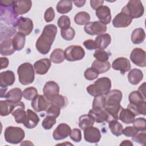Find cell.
<instances>
[{"mask_svg":"<svg viewBox=\"0 0 146 146\" xmlns=\"http://www.w3.org/2000/svg\"><path fill=\"white\" fill-rule=\"evenodd\" d=\"M56 33L57 27L55 25L50 24L44 26L35 43L36 48L40 54L44 55L50 51Z\"/></svg>","mask_w":146,"mask_h":146,"instance_id":"obj_1","label":"cell"},{"mask_svg":"<svg viewBox=\"0 0 146 146\" xmlns=\"http://www.w3.org/2000/svg\"><path fill=\"white\" fill-rule=\"evenodd\" d=\"M123 94L120 90L115 89L110 90L105 96L106 106L104 110L109 115L111 120H117L119 112L121 108L120 103Z\"/></svg>","mask_w":146,"mask_h":146,"instance_id":"obj_2","label":"cell"},{"mask_svg":"<svg viewBox=\"0 0 146 146\" xmlns=\"http://www.w3.org/2000/svg\"><path fill=\"white\" fill-rule=\"evenodd\" d=\"M111 88V81L107 77H102L97 79L94 84L89 85L86 90L92 96L104 95L108 94Z\"/></svg>","mask_w":146,"mask_h":146,"instance_id":"obj_3","label":"cell"},{"mask_svg":"<svg viewBox=\"0 0 146 146\" xmlns=\"http://www.w3.org/2000/svg\"><path fill=\"white\" fill-rule=\"evenodd\" d=\"M19 81L23 85L32 83L35 78V72L33 65L28 62L21 64L17 69Z\"/></svg>","mask_w":146,"mask_h":146,"instance_id":"obj_4","label":"cell"},{"mask_svg":"<svg viewBox=\"0 0 146 146\" xmlns=\"http://www.w3.org/2000/svg\"><path fill=\"white\" fill-rule=\"evenodd\" d=\"M25 133L23 129L18 127H7L4 132V137L6 142L11 144H18L24 139Z\"/></svg>","mask_w":146,"mask_h":146,"instance_id":"obj_5","label":"cell"},{"mask_svg":"<svg viewBox=\"0 0 146 146\" xmlns=\"http://www.w3.org/2000/svg\"><path fill=\"white\" fill-rule=\"evenodd\" d=\"M122 11L127 13L132 19L141 17L144 12V6L139 0H131L122 9Z\"/></svg>","mask_w":146,"mask_h":146,"instance_id":"obj_6","label":"cell"},{"mask_svg":"<svg viewBox=\"0 0 146 146\" xmlns=\"http://www.w3.org/2000/svg\"><path fill=\"white\" fill-rule=\"evenodd\" d=\"M17 15L13 10V6H1V20L8 25L15 27L18 18Z\"/></svg>","mask_w":146,"mask_h":146,"instance_id":"obj_7","label":"cell"},{"mask_svg":"<svg viewBox=\"0 0 146 146\" xmlns=\"http://www.w3.org/2000/svg\"><path fill=\"white\" fill-rule=\"evenodd\" d=\"M64 52L66 60L70 62L80 60L85 55V51L83 48L78 45H71L67 47Z\"/></svg>","mask_w":146,"mask_h":146,"instance_id":"obj_8","label":"cell"},{"mask_svg":"<svg viewBox=\"0 0 146 146\" xmlns=\"http://www.w3.org/2000/svg\"><path fill=\"white\" fill-rule=\"evenodd\" d=\"M85 32L91 35H101L107 31V26L100 21L90 22L85 25Z\"/></svg>","mask_w":146,"mask_h":146,"instance_id":"obj_9","label":"cell"},{"mask_svg":"<svg viewBox=\"0 0 146 146\" xmlns=\"http://www.w3.org/2000/svg\"><path fill=\"white\" fill-rule=\"evenodd\" d=\"M130 59L135 65L144 67L146 66V53L141 48H135L130 54Z\"/></svg>","mask_w":146,"mask_h":146,"instance_id":"obj_10","label":"cell"},{"mask_svg":"<svg viewBox=\"0 0 146 146\" xmlns=\"http://www.w3.org/2000/svg\"><path fill=\"white\" fill-rule=\"evenodd\" d=\"M16 27L18 30V33L25 36L28 35L33 31V23L31 19L21 17L18 18Z\"/></svg>","mask_w":146,"mask_h":146,"instance_id":"obj_11","label":"cell"},{"mask_svg":"<svg viewBox=\"0 0 146 146\" xmlns=\"http://www.w3.org/2000/svg\"><path fill=\"white\" fill-rule=\"evenodd\" d=\"M132 21V18L127 13L121 10L113 18L112 25L116 28L126 27L131 25Z\"/></svg>","mask_w":146,"mask_h":146,"instance_id":"obj_12","label":"cell"},{"mask_svg":"<svg viewBox=\"0 0 146 146\" xmlns=\"http://www.w3.org/2000/svg\"><path fill=\"white\" fill-rule=\"evenodd\" d=\"M84 138L88 143H98L101 139L100 131L96 127L93 126L88 127L84 130Z\"/></svg>","mask_w":146,"mask_h":146,"instance_id":"obj_13","label":"cell"},{"mask_svg":"<svg viewBox=\"0 0 146 146\" xmlns=\"http://www.w3.org/2000/svg\"><path fill=\"white\" fill-rule=\"evenodd\" d=\"M59 87L54 81H48L46 83L43 88V95L49 102L59 92Z\"/></svg>","mask_w":146,"mask_h":146,"instance_id":"obj_14","label":"cell"},{"mask_svg":"<svg viewBox=\"0 0 146 146\" xmlns=\"http://www.w3.org/2000/svg\"><path fill=\"white\" fill-rule=\"evenodd\" d=\"M32 108L36 112L46 111L50 105V102L44 95H37L31 102Z\"/></svg>","mask_w":146,"mask_h":146,"instance_id":"obj_15","label":"cell"},{"mask_svg":"<svg viewBox=\"0 0 146 146\" xmlns=\"http://www.w3.org/2000/svg\"><path fill=\"white\" fill-rule=\"evenodd\" d=\"M25 108V104L22 102L20 101L18 103L14 104V107L11 113L14 116L17 123H23L26 115Z\"/></svg>","mask_w":146,"mask_h":146,"instance_id":"obj_16","label":"cell"},{"mask_svg":"<svg viewBox=\"0 0 146 146\" xmlns=\"http://www.w3.org/2000/svg\"><path fill=\"white\" fill-rule=\"evenodd\" d=\"M31 6L32 2L30 0H18L14 1L13 9L15 13L18 15L29 12Z\"/></svg>","mask_w":146,"mask_h":146,"instance_id":"obj_17","label":"cell"},{"mask_svg":"<svg viewBox=\"0 0 146 146\" xmlns=\"http://www.w3.org/2000/svg\"><path fill=\"white\" fill-rule=\"evenodd\" d=\"M112 67L114 70L119 71L121 74H124L131 70V63L127 58L120 57L113 61Z\"/></svg>","mask_w":146,"mask_h":146,"instance_id":"obj_18","label":"cell"},{"mask_svg":"<svg viewBox=\"0 0 146 146\" xmlns=\"http://www.w3.org/2000/svg\"><path fill=\"white\" fill-rule=\"evenodd\" d=\"M71 131V128L68 125L65 123H60L54 131L53 138L55 140H63L70 135Z\"/></svg>","mask_w":146,"mask_h":146,"instance_id":"obj_19","label":"cell"},{"mask_svg":"<svg viewBox=\"0 0 146 146\" xmlns=\"http://www.w3.org/2000/svg\"><path fill=\"white\" fill-rule=\"evenodd\" d=\"M39 121V118L35 112L27 109L26 111V115L25 119L23 122V125L29 129L35 128Z\"/></svg>","mask_w":146,"mask_h":146,"instance_id":"obj_20","label":"cell"},{"mask_svg":"<svg viewBox=\"0 0 146 146\" xmlns=\"http://www.w3.org/2000/svg\"><path fill=\"white\" fill-rule=\"evenodd\" d=\"M96 15L99 19V21L104 24H108L111 21V10L107 6L102 5L96 10Z\"/></svg>","mask_w":146,"mask_h":146,"instance_id":"obj_21","label":"cell"},{"mask_svg":"<svg viewBox=\"0 0 146 146\" xmlns=\"http://www.w3.org/2000/svg\"><path fill=\"white\" fill-rule=\"evenodd\" d=\"M51 65V60L47 58H44L35 62L34 67L37 74L44 75L48 72Z\"/></svg>","mask_w":146,"mask_h":146,"instance_id":"obj_22","label":"cell"},{"mask_svg":"<svg viewBox=\"0 0 146 146\" xmlns=\"http://www.w3.org/2000/svg\"><path fill=\"white\" fill-rule=\"evenodd\" d=\"M15 80V75L12 71L7 70L0 74V86L2 88H7L14 84Z\"/></svg>","mask_w":146,"mask_h":146,"instance_id":"obj_23","label":"cell"},{"mask_svg":"<svg viewBox=\"0 0 146 146\" xmlns=\"http://www.w3.org/2000/svg\"><path fill=\"white\" fill-rule=\"evenodd\" d=\"M88 114L93 117L95 122L98 123H102L104 121L108 123L111 121L109 115L104 110H94L91 109L89 111Z\"/></svg>","mask_w":146,"mask_h":146,"instance_id":"obj_24","label":"cell"},{"mask_svg":"<svg viewBox=\"0 0 146 146\" xmlns=\"http://www.w3.org/2000/svg\"><path fill=\"white\" fill-rule=\"evenodd\" d=\"M94 41L96 48L103 50L106 48L111 43V38L109 34L105 33L99 35Z\"/></svg>","mask_w":146,"mask_h":146,"instance_id":"obj_25","label":"cell"},{"mask_svg":"<svg viewBox=\"0 0 146 146\" xmlns=\"http://www.w3.org/2000/svg\"><path fill=\"white\" fill-rule=\"evenodd\" d=\"M135 116L136 115L130 110L121 107L119 112L118 119L125 124H131L133 123Z\"/></svg>","mask_w":146,"mask_h":146,"instance_id":"obj_26","label":"cell"},{"mask_svg":"<svg viewBox=\"0 0 146 146\" xmlns=\"http://www.w3.org/2000/svg\"><path fill=\"white\" fill-rule=\"evenodd\" d=\"M15 51L13 45L12 39H6L1 42L0 44V53L2 55H11Z\"/></svg>","mask_w":146,"mask_h":146,"instance_id":"obj_27","label":"cell"},{"mask_svg":"<svg viewBox=\"0 0 146 146\" xmlns=\"http://www.w3.org/2000/svg\"><path fill=\"white\" fill-rule=\"evenodd\" d=\"M23 96V92L19 88H14L9 90L5 95V98L13 104L18 103Z\"/></svg>","mask_w":146,"mask_h":146,"instance_id":"obj_28","label":"cell"},{"mask_svg":"<svg viewBox=\"0 0 146 146\" xmlns=\"http://www.w3.org/2000/svg\"><path fill=\"white\" fill-rule=\"evenodd\" d=\"M143 79V74L142 71L137 68L131 70L128 74V79L129 82L133 84L136 85L139 84Z\"/></svg>","mask_w":146,"mask_h":146,"instance_id":"obj_29","label":"cell"},{"mask_svg":"<svg viewBox=\"0 0 146 146\" xmlns=\"http://www.w3.org/2000/svg\"><path fill=\"white\" fill-rule=\"evenodd\" d=\"M145 38L144 30L142 28L135 29L131 34V40L133 44H140L143 43Z\"/></svg>","mask_w":146,"mask_h":146,"instance_id":"obj_30","label":"cell"},{"mask_svg":"<svg viewBox=\"0 0 146 146\" xmlns=\"http://www.w3.org/2000/svg\"><path fill=\"white\" fill-rule=\"evenodd\" d=\"M25 40L26 38L25 35L18 32L16 33L12 38L13 45L15 50H21L25 46Z\"/></svg>","mask_w":146,"mask_h":146,"instance_id":"obj_31","label":"cell"},{"mask_svg":"<svg viewBox=\"0 0 146 146\" xmlns=\"http://www.w3.org/2000/svg\"><path fill=\"white\" fill-rule=\"evenodd\" d=\"M95 122L94 119L90 115H83L79 118V127L84 131L86 128L93 126Z\"/></svg>","mask_w":146,"mask_h":146,"instance_id":"obj_32","label":"cell"},{"mask_svg":"<svg viewBox=\"0 0 146 146\" xmlns=\"http://www.w3.org/2000/svg\"><path fill=\"white\" fill-rule=\"evenodd\" d=\"M91 67L95 69L99 74H103L110 69L111 64L108 61L100 62L95 60L92 62Z\"/></svg>","mask_w":146,"mask_h":146,"instance_id":"obj_33","label":"cell"},{"mask_svg":"<svg viewBox=\"0 0 146 146\" xmlns=\"http://www.w3.org/2000/svg\"><path fill=\"white\" fill-rule=\"evenodd\" d=\"M72 2L68 0H63L58 2L56 5V10L60 14H66L71 10Z\"/></svg>","mask_w":146,"mask_h":146,"instance_id":"obj_34","label":"cell"},{"mask_svg":"<svg viewBox=\"0 0 146 146\" xmlns=\"http://www.w3.org/2000/svg\"><path fill=\"white\" fill-rule=\"evenodd\" d=\"M50 60L54 63H60L63 62L65 59L64 51L61 48H55L51 52Z\"/></svg>","mask_w":146,"mask_h":146,"instance_id":"obj_35","label":"cell"},{"mask_svg":"<svg viewBox=\"0 0 146 146\" xmlns=\"http://www.w3.org/2000/svg\"><path fill=\"white\" fill-rule=\"evenodd\" d=\"M14 107V104L9 101L1 100L0 101V115L2 116H5L9 115L11 113Z\"/></svg>","mask_w":146,"mask_h":146,"instance_id":"obj_36","label":"cell"},{"mask_svg":"<svg viewBox=\"0 0 146 146\" xmlns=\"http://www.w3.org/2000/svg\"><path fill=\"white\" fill-rule=\"evenodd\" d=\"M108 127L113 135L116 136L123 134V125L117 120H112L108 122Z\"/></svg>","mask_w":146,"mask_h":146,"instance_id":"obj_37","label":"cell"},{"mask_svg":"<svg viewBox=\"0 0 146 146\" xmlns=\"http://www.w3.org/2000/svg\"><path fill=\"white\" fill-rule=\"evenodd\" d=\"M145 101H143L140 104L136 105H132L129 103L128 105L127 108L130 110L136 116L140 114L145 115Z\"/></svg>","mask_w":146,"mask_h":146,"instance_id":"obj_38","label":"cell"},{"mask_svg":"<svg viewBox=\"0 0 146 146\" xmlns=\"http://www.w3.org/2000/svg\"><path fill=\"white\" fill-rule=\"evenodd\" d=\"M90 20V15L86 11H80L78 13L75 17L74 21L76 24L79 25H86Z\"/></svg>","mask_w":146,"mask_h":146,"instance_id":"obj_39","label":"cell"},{"mask_svg":"<svg viewBox=\"0 0 146 146\" xmlns=\"http://www.w3.org/2000/svg\"><path fill=\"white\" fill-rule=\"evenodd\" d=\"M106 106V98L104 95H98L95 96L92 102V108L94 110H104Z\"/></svg>","mask_w":146,"mask_h":146,"instance_id":"obj_40","label":"cell"},{"mask_svg":"<svg viewBox=\"0 0 146 146\" xmlns=\"http://www.w3.org/2000/svg\"><path fill=\"white\" fill-rule=\"evenodd\" d=\"M50 104H54L58 106L60 108H64L67 104V99L66 97L58 94L54 97L50 101Z\"/></svg>","mask_w":146,"mask_h":146,"instance_id":"obj_41","label":"cell"},{"mask_svg":"<svg viewBox=\"0 0 146 146\" xmlns=\"http://www.w3.org/2000/svg\"><path fill=\"white\" fill-rule=\"evenodd\" d=\"M129 103L132 105H136L140 104L143 101H145L141 95L137 91H134L131 92L128 96Z\"/></svg>","mask_w":146,"mask_h":146,"instance_id":"obj_42","label":"cell"},{"mask_svg":"<svg viewBox=\"0 0 146 146\" xmlns=\"http://www.w3.org/2000/svg\"><path fill=\"white\" fill-rule=\"evenodd\" d=\"M37 95L38 91L33 87L26 88L23 91V96L27 100H33Z\"/></svg>","mask_w":146,"mask_h":146,"instance_id":"obj_43","label":"cell"},{"mask_svg":"<svg viewBox=\"0 0 146 146\" xmlns=\"http://www.w3.org/2000/svg\"><path fill=\"white\" fill-rule=\"evenodd\" d=\"M133 127L137 131H145L146 129V120L144 117H139L133 121Z\"/></svg>","mask_w":146,"mask_h":146,"instance_id":"obj_44","label":"cell"},{"mask_svg":"<svg viewBox=\"0 0 146 146\" xmlns=\"http://www.w3.org/2000/svg\"><path fill=\"white\" fill-rule=\"evenodd\" d=\"M60 34L62 37L66 40H71L74 39L75 35V30L71 27H70L64 30H60Z\"/></svg>","mask_w":146,"mask_h":146,"instance_id":"obj_45","label":"cell"},{"mask_svg":"<svg viewBox=\"0 0 146 146\" xmlns=\"http://www.w3.org/2000/svg\"><path fill=\"white\" fill-rule=\"evenodd\" d=\"M58 26L61 30H64L70 27V19L67 15H62L58 20Z\"/></svg>","mask_w":146,"mask_h":146,"instance_id":"obj_46","label":"cell"},{"mask_svg":"<svg viewBox=\"0 0 146 146\" xmlns=\"http://www.w3.org/2000/svg\"><path fill=\"white\" fill-rule=\"evenodd\" d=\"M94 56L100 62L108 61L109 58L108 54L106 51L100 49H96L95 50L94 53Z\"/></svg>","mask_w":146,"mask_h":146,"instance_id":"obj_47","label":"cell"},{"mask_svg":"<svg viewBox=\"0 0 146 146\" xmlns=\"http://www.w3.org/2000/svg\"><path fill=\"white\" fill-rule=\"evenodd\" d=\"M60 113V108L54 104H51L46 110L47 116H51L55 118L58 117Z\"/></svg>","mask_w":146,"mask_h":146,"instance_id":"obj_48","label":"cell"},{"mask_svg":"<svg viewBox=\"0 0 146 146\" xmlns=\"http://www.w3.org/2000/svg\"><path fill=\"white\" fill-rule=\"evenodd\" d=\"M99 73L94 68L90 67L85 70L84 76L85 78L88 80H93L96 79L99 76Z\"/></svg>","mask_w":146,"mask_h":146,"instance_id":"obj_49","label":"cell"},{"mask_svg":"<svg viewBox=\"0 0 146 146\" xmlns=\"http://www.w3.org/2000/svg\"><path fill=\"white\" fill-rule=\"evenodd\" d=\"M56 123V118L51 116H47L43 120L42 125L44 129H50Z\"/></svg>","mask_w":146,"mask_h":146,"instance_id":"obj_50","label":"cell"},{"mask_svg":"<svg viewBox=\"0 0 146 146\" xmlns=\"http://www.w3.org/2000/svg\"><path fill=\"white\" fill-rule=\"evenodd\" d=\"M71 139L75 142H79L82 140L81 131L78 128H74L70 133Z\"/></svg>","mask_w":146,"mask_h":146,"instance_id":"obj_51","label":"cell"},{"mask_svg":"<svg viewBox=\"0 0 146 146\" xmlns=\"http://www.w3.org/2000/svg\"><path fill=\"white\" fill-rule=\"evenodd\" d=\"M132 140L140 144H142L144 145L146 143V133L145 131H143V132H141L139 133H137L134 136L132 137Z\"/></svg>","mask_w":146,"mask_h":146,"instance_id":"obj_52","label":"cell"},{"mask_svg":"<svg viewBox=\"0 0 146 146\" xmlns=\"http://www.w3.org/2000/svg\"><path fill=\"white\" fill-rule=\"evenodd\" d=\"M55 17V12L52 7H48L45 11L44 18L46 22H51Z\"/></svg>","mask_w":146,"mask_h":146,"instance_id":"obj_53","label":"cell"},{"mask_svg":"<svg viewBox=\"0 0 146 146\" xmlns=\"http://www.w3.org/2000/svg\"><path fill=\"white\" fill-rule=\"evenodd\" d=\"M138 133V131L132 126L126 127L123 130V134L127 137H133Z\"/></svg>","mask_w":146,"mask_h":146,"instance_id":"obj_54","label":"cell"},{"mask_svg":"<svg viewBox=\"0 0 146 146\" xmlns=\"http://www.w3.org/2000/svg\"><path fill=\"white\" fill-rule=\"evenodd\" d=\"M83 45L84 46V47L87 50H89L96 49V46H95V41L92 39L86 40L83 42Z\"/></svg>","mask_w":146,"mask_h":146,"instance_id":"obj_55","label":"cell"},{"mask_svg":"<svg viewBox=\"0 0 146 146\" xmlns=\"http://www.w3.org/2000/svg\"><path fill=\"white\" fill-rule=\"evenodd\" d=\"M91 7L94 9V10H96L98 7L100 6H102L104 1H94V0H91L90 2Z\"/></svg>","mask_w":146,"mask_h":146,"instance_id":"obj_56","label":"cell"},{"mask_svg":"<svg viewBox=\"0 0 146 146\" xmlns=\"http://www.w3.org/2000/svg\"><path fill=\"white\" fill-rule=\"evenodd\" d=\"M0 61H1V70L6 68L8 65H9V60L6 57H1L0 58Z\"/></svg>","mask_w":146,"mask_h":146,"instance_id":"obj_57","label":"cell"},{"mask_svg":"<svg viewBox=\"0 0 146 146\" xmlns=\"http://www.w3.org/2000/svg\"><path fill=\"white\" fill-rule=\"evenodd\" d=\"M139 93L141 95V96L143 98L144 100H145V83H143L139 87L138 91Z\"/></svg>","mask_w":146,"mask_h":146,"instance_id":"obj_58","label":"cell"},{"mask_svg":"<svg viewBox=\"0 0 146 146\" xmlns=\"http://www.w3.org/2000/svg\"><path fill=\"white\" fill-rule=\"evenodd\" d=\"M75 5L78 7H80L84 6L86 3V1H75L73 2Z\"/></svg>","mask_w":146,"mask_h":146,"instance_id":"obj_59","label":"cell"},{"mask_svg":"<svg viewBox=\"0 0 146 146\" xmlns=\"http://www.w3.org/2000/svg\"><path fill=\"white\" fill-rule=\"evenodd\" d=\"M133 145V144L132 142H131L129 140H124L122 141V143L120 144V145Z\"/></svg>","mask_w":146,"mask_h":146,"instance_id":"obj_60","label":"cell"}]
</instances>
